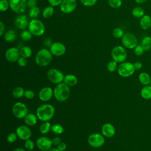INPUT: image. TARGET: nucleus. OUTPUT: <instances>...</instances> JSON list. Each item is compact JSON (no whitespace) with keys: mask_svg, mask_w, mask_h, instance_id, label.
Segmentation results:
<instances>
[{"mask_svg":"<svg viewBox=\"0 0 151 151\" xmlns=\"http://www.w3.org/2000/svg\"><path fill=\"white\" fill-rule=\"evenodd\" d=\"M63 0H48L49 4L52 6H60Z\"/></svg>","mask_w":151,"mask_h":151,"instance_id":"46","label":"nucleus"},{"mask_svg":"<svg viewBox=\"0 0 151 151\" xmlns=\"http://www.w3.org/2000/svg\"><path fill=\"white\" fill-rule=\"evenodd\" d=\"M52 142L53 145L57 146L61 142V140L60 137H54V138L52 139Z\"/></svg>","mask_w":151,"mask_h":151,"instance_id":"49","label":"nucleus"},{"mask_svg":"<svg viewBox=\"0 0 151 151\" xmlns=\"http://www.w3.org/2000/svg\"><path fill=\"white\" fill-rule=\"evenodd\" d=\"M78 82L77 78L73 74H67L64 76L63 83L67 85L68 87H73L77 84Z\"/></svg>","mask_w":151,"mask_h":151,"instance_id":"21","label":"nucleus"},{"mask_svg":"<svg viewBox=\"0 0 151 151\" xmlns=\"http://www.w3.org/2000/svg\"><path fill=\"white\" fill-rule=\"evenodd\" d=\"M115 127L110 123H105L101 127V133L106 137H111L115 134Z\"/></svg>","mask_w":151,"mask_h":151,"instance_id":"19","label":"nucleus"},{"mask_svg":"<svg viewBox=\"0 0 151 151\" xmlns=\"http://www.w3.org/2000/svg\"><path fill=\"white\" fill-rule=\"evenodd\" d=\"M55 109L50 104H42L37 109L36 115L38 119L42 122H48L54 116Z\"/></svg>","mask_w":151,"mask_h":151,"instance_id":"1","label":"nucleus"},{"mask_svg":"<svg viewBox=\"0 0 151 151\" xmlns=\"http://www.w3.org/2000/svg\"><path fill=\"white\" fill-rule=\"evenodd\" d=\"M32 34L31 33V32L29 30H24L21 33V38L25 41H28L31 40L32 37Z\"/></svg>","mask_w":151,"mask_h":151,"instance_id":"34","label":"nucleus"},{"mask_svg":"<svg viewBox=\"0 0 151 151\" xmlns=\"http://www.w3.org/2000/svg\"><path fill=\"white\" fill-rule=\"evenodd\" d=\"M24 96L27 99H32L35 97V93L31 90H27L25 91Z\"/></svg>","mask_w":151,"mask_h":151,"instance_id":"43","label":"nucleus"},{"mask_svg":"<svg viewBox=\"0 0 151 151\" xmlns=\"http://www.w3.org/2000/svg\"><path fill=\"white\" fill-rule=\"evenodd\" d=\"M5 25L4 24V23L1 21L0 22V36H2L5 33Z\"/></svg>","mask_w":151,"mask_h":151,"instance_id":"50","label":"nucleus"},{"mask_svg":"<svg viewBox=\"0 0 151 151\" xmlns=\"http://www.w3.org/2000/svg\"><path fill=\"white\" fill-rule=\"evenodd\" d=\"M17 38V34L14 30L9 29L4 34V40L8 42L14 41Z\"/></svg>","mask_w":151,"mask_h":151,"instance_id":"25","label":"nucleus"},{"mask_svg":"<svg viewBox=\"0 0 151 151\" xmlns=\"http://www.w3.org/2000/svg\"><path fill=\"white\" fill-rule=\"evenodd\" d=\"M133 66L135 70H140L142 68V63L140 61H136L133 63Z\"/></svg>","mask_w":151,"mask_h":151,"instance_id":"48","label":"nucleus"},{"mask_svg":"<svg viewBox=\"0 0 151 151\" xmlns=\"http://www.w3.org/2000/svg\"><path fill=\"white\" fill-rule=\"evenodd\" d=\"M9 8V1L1 0L0 1V11L1 12H5Z\"/></svg>","mask_w":151,"mask_h":151,"instance_id":"38","label":"nucleus"},{"mask_svg":"<svg viewBox=\"0 0 151 151\" xmlns=\"http://www.w3.org/2000/svg\"><path fill=\"white\" fill-rule=\"evenodd\" d=\"M139 82L143 86L150 85L151 77L146 72H142L139 75Z\"/></svg>","mask_w":151,"mask_h":151,"instance_id":"23","label":"nucleus"},{"mask_svg":"<svg viewBox=\"0 0 151 151\" xmlns=\"http://www.w3.org/2000/svg\"><path fill=\"white\" fill-rule=\"evenodd\" d=\"M16 133L19 139L22 140H27L31 136V131L28 126L21 125L17 127Z\"/></svg>","mask_w":151,"mask_h":151,"instance_id":"16","label":"nucleus"},{"mask_svg":"<svg viewBox=\"0 0 151 151\" xmlns=\"http://www.w3.org/2000/svg\"><path fill=\"white\" fill-rule=\"evenodd\" d=\"M24 146H25V147L27 150H32L34 148L35 144H34V142L32 140L29 139L25 140V143H24Z\"/></svg>","mask_w":151,"mask_h":151,"instance_id":"41","label":"nucleus"},{"mask_svg":"<svg viewBox=\"0 0 151 151\" xmlns=\"http://www.w3.org/2000/svg\"><path fill=\"white\" fill-rule=\"evenodd\" d=\"M20 56V51L18 48L16 47H11L8 48L5 53V58L8 61L11 63L17 61Z\"/></svg>","mask_w":151,"mask_h":151,"instance_id":"15","label":"nucleus"},{"mask_svg":"<svg viewBox=\"0 0 151 151\" xmlns=\"http://www.w3.org/2000/svg\"><path fill=\"white\" fill-rule=\"evenodd\" d=\"M134 1L139 4H144L145 2H146L147 1V0H134Z\"/></svg>","mask_w":151,"mask_h":151,"instance_id":"52","label":"nucleus"},{"mask_svg":"<svg viewBox=\"0 0 151 151\" xmlns=\"http://www.w3.org/2000/svg\"><path fill=\"white\" fill-rule=\"evenodd\" d=\"M97 0H80L81 3L85 6L91 7L94 6L97 3Z\"/></svg>","mask_w":151,"mask_h":151,"instance_id":"39","label":"nucleus"},{"mask_svg":"<svg viewBox=\"0 0 151 151\" xmlns=\"http://www.w3.org/2000/svg\"><path fill=\"white\" fill-rule=\"evenodd\" d=\"M51 130L55 134H60L63 133L64 128L60 124H54L51 126Z\"/></svg>","mask_w":151,"mask_h":151,"instance_id":"33","label":"nucleus"},{"mask_svg":"<svg viewBox=\"0 0 151 151\" xmlns=\"http://www.w3.org/2000/svg\"><path fill=\"white\" fill-rule=\"evenodd\" d=\"M145 12L144 9L141 6H136L132 11V15L136 18H141L144 16Z\"/></svg>","mask_w":151,"mask_h":151,"instance_id":"26","label":"nucleus"},{"mask_svg":"<svg viewBox=\"0 0 151 151\" xmlns=\"http://www.w3.org/2000/svg\"><path fill=\"white\" fill-rule=\"evenodd\" d=\"M52 55L50 50L42 48L35 55V63L40 67H46L52 61Z\"/></svg>","mask_w":151,"mask_h":151,"instance_id":"2","label":"nucleus"},{"mask_svg":"<svg viewBox=\"0 0 151 151\" xmlns=\"http://www.w3.org/2000/svg\"><path fill=\"white\" fill-rule=\"evenodd\" d=\"M141 45L145 51L150 50L151 49V37L149 36L145 37L142 40Z\"/></svg>","mask_w":151,"mask_h":151,"instance_id":"28","label":"nucleus"},{"mask_svg":"<svg viewBox=\"0 0 151 151\" xmlns=\"http://www.w3.org/2000/svg\"><path fill=\"white\" fill-rule=\"evenodd\" d=\"M17 137H18L16 133H11L8 135V136L6 137V140L8 143H12L15 142L17 140Z\"/></svg>","mask_w":151,"mask_h":151,"instance_id":"42","label":"nucleus"},{"mask_svg":"<svg viewBox=\"0 0 151 151\" xmlns=\"http://www.w3.org/2000/svg\"><path fill=\"white\" fill-rule=\"evenodd\" d=\"M20 54L21 57H25L26 58H29L32 53V49L28 46H23L22 47L20 50Z\"/></svg>","mask_w":151,"mask_h":151,"instance_id":"27","label":"nucleus"},{"mask_svg":"<svg viewBox=\"0 0 151 151\" xmlns=\"http://www.w3.org/2000/svg\"><path fill=\"white\" fill-rule=\"evenodd\" d=\"M17 63H18V65H19L20 67H25V66L27 65L28 61H27V59L26 58L21 56L19 57V58L18 59V60L17 61Z\"/></svg>","mask_w":151,"mask_h":151,"instance_id":"44","label":"nucleus"},{"mask_svg":"<svg viewBox=\"0 0 151 151\" xmlns=\"http://www.w3.org/2000/svg\"><path fill=\"white\" fill-rule=\"evenodd\" d=\"M135 69L133 63L124 61L119 64L117 68V72L119 76L123 77H128L133 74Z\"/></svg>","mask_w":151,"mask_h":151,"instance_id":"6","label":"nucleus"},{"mask_svg":"<svg viewBox=\"0 0 151 151\" xmlns=\"http://www.w3.org/2000/svg\"><path fill=\"white\" fill-rule=\"evenodd\" d=\"M52 140L46 136H41L37 139L36 145L37 147L42 151H48L52 148Z\"/></svg>","mask_w":151,"mask_h":151,"instance_id":"13","label":"nucleus"},{"mask_svg":"<svg viewBox=\"0 0 151 151\" xmlns=\"http://www.w3.org/2000/svg\"><path fill=\"white\" fill-rule=\"evenodd\" d=\"M140 96L145 100H149L151 99V86L147 85L140 90Z\"/></svg>","mask_w":151,"mask_h":151,"instance_id":"24","label":"nucleus"},{"mask_svg":"<svg viewBox=\"0 0 151 151\" xmlns=\"http://www.w3.org/2000/svg\"><path fill=\"white\" fill-rule=\"evenodd\" d=\"M76 0H63L60 5L61 11L64 14H70L73 12L76 9Z\"/></svg>","mask_w":151,"mask_h":151,"instance_id":"12","label":"nucleus"},{"mask_svg":"<svg viewBox=\"0 0 151 151\" xmlns=\"http://www.w3.org/2000/svg\"><path fill=\"white\" fill-rule=\"evenodd\" d=\"M150 85L151 86V80H150Z\"/></svg>","mask_w":151,"mask_h":151,"instance_id":"55","label":"nucleus"},{"mask_svg":"<svg viewBox=\"0 0 151 151\" xmlns=\"http://www.w3.org/2000/svg\"><path fill=\"white\" fill-rule=\"evenodd\" d=\"M112 59L117 63H122L125 61L127 57V52L123 46L117 45L113 47L111 51Z\"/></svg>","mask_w":151,"mask_h":151,"instance_id":"5","label":"nucleus"},{"mask_svg":"<svg viewBox=\"0 0 151 151\" xmlns=\"http://www.w3.org/2000/svg\"><path fill=\"white\" fill-rule=\"evenodd\" d=\"M50 51L52 54L56 57H60L63 55L66 51V47L65 45L61 42H52L50 47Z\"/></svg>","mask_w":151,"mask_h":151,"instance_id":"14","label":"nucleus"},{"mask_svg":"<svg viewBox=\"0 0 151 151\" xmlns=\"http://www.w3.org/2000/svg\"><path fill=\"white\" fill-rule=\"evenodd\" d=\"M28 28L31 33L36 37L42 35L45 31V27L44 23L38 19H31L29 21Z\"/></svg>","mask_w":151,"mask_h":151,"instance_id":"4","label":"nucleus"},{"mask_svg":"<svg viewBox=\"0 0 151 151\" xmlns=\"http://www.w3.org/2000/svg\"><path fill=\"white\" fill-rule=\"evenodd\" d=\"M27 7V0H9V8L16 14L24 13Z\"/></svg>","mask_w":151,"mask_h":151,"instance_id":"8","label":"nucleus"},{"mask_svg":"<svg viewBox=\"0 0 151 151\" xmlns=\"http://www.w3.org/2000/svg\"><path fill=\"white\" fill-rule=\"evenodd\" d=\"M54 12V6H52L51 5L48 6L43 9L42 12V15L44 18L48 19L51 18L53 15Z\"/></svg>","mask_w":151,"mask_h":151,"instance_id":"29","label":"nucleus"},{"mask_svg":"<svg viewBox=\"0 0 151 151\" xmlns=\"http://www.w3.org/2000/svg\"><path fill=\"white\" fill-rule=\"evenodd\" d=\"M24 119L25 123L28 126H33L35 125L38 119L37 115L32 113H28Z\"/></svg>","mask_w":151,"mask_h":151,"instance_id":"22","label":"nucleus"},{"mask_svg":"<svg viewBox=\"0 0 151 151\" xmlns=\"http://www.w3.org/2000/svg\"><path fill=\"white\" fill-rule=\"evenodd\" d=\"M13 151H25V150L22 147H17V148L15 149Z\"/></svg>","mask_w":151,"mask_h":151,"instance_id":"53","label":"nucleus"},{"mask_svg":"<svg viewBox=\"0 0 151 151\" xmlns=\"http://www.w3.org/2000/svg\"><path fill=\"white\" fill-rule=\"evenodd\" d=\"M54 96V91L49 87H43L40 90L38 93V97L40 100L42 101H49Z\"/></svg>","mask_w":151,"mask_h":151,"instance_id":"18","label":"nucleus"},{"mask_svg":"<svg viewBox=\"0 0 151 151\" xmlns=\"http://www.w3.org/2000/svg\"><path fill=\"white\" fill-rule=\"evenodd\" d=\"M109 5L110 7L117 9L122 5V0H108Z\"/></svg>","mask_w":151,"mask_h":151,"instance_id":"37","label":"nucleus"},{"mask_svg":"<svg viewBox=\"0 0 151 151\" xmlns=\"http://www.w3.org/2000/svg\"><path fill=\"white\" fill-rule=\"evenodd\" d=\"M8 1H9V0H8Z\"/></svg>","mask_w":151,"mask_h":151,"instance_id":"56","label":"nucleus"},{"mask_svg":"<svg viewBox=\"0 0 151 151\" xmlns=\"http://www.w3.org/2000/svg\"><path fill=\"white\" fill-rule=\"evenodd\" d=\"M37 5V0H27V7L29 9L36 7Z\"/></svg>","mask_w":151,"mask_h":151,"instance_id":"45","label":"nucleus"},{"mask_svg":"<svg viewBox=\"0 0 151 151\" xmlns=\"http://www.w3.org/2000/svg\"><path fill=\"white\" fill-rule=\"evenodd\" d=\"M50 130H51V125L48 121L44 122L40 126V131L42 134H47Z\"/></svg>","mask_w":151,"mask_h":151,"instance_id":"31","label":"nucleus"},{"mask_svg":"<svg viewBox=\"0 0 151 151\" xmlns=\"http://www.w3.org/2000/svg\"><path fill=\"white\" fill-rule=\"evenodd\" d=\"M118 65H117V63L115 61L113 60L110 61L107 65V69L109 71L112 73V72H114L116 70H117L118 68Z\"/></svg>","mask_w":151,"mask_h":151,"instance_id":"36","label":"nucleus"},{"mask_svg":"<svg viewBox=\"0 0 151 151\" xmlns=\"http://www.w3.org/2000/svg\"><path fill=\"white\" fill-rule=\"evenodd\" d=\"M29 23V21L27 16L22 14L18 15L14 20V25L20 29H25L28 27Z\"/></svg>","mask_w":151,"mask_h":151,"instance_id":"17","label":"nucleus"},{"mask_svg":"<svg viewBox=\"0 0 151 151\" xmlns=\"http://www.w3.org/2000/svg\"><path fill=\"white\" fill-rule=\"evenodd\" d=\"M123 46L127 49H134L137 45V39L132 33L126 32L121 38Z\"/></svg>","mask_w":151,"mask_h":151,"instance_id":"7","label":"nucleus"},{"mask_svg":"<svg viewBox=\"0 0 151 151\" xmlns=\"http://www.w3.org/2000/svg\"><path fill=\"white\" fill-rule=\"evenodd\" d=\"M53 91L55 99L60 102L66 101L70 95V87L64 83L57 84Z\"/></svg>","mask_w":151,"mask_h":151,"instance_id":"3","label":"nucleus"},{"mask_svg":"<svg viewBox=\"0 0 151 151\" xmlns=\"http://www.w3.org/2000/svg\"><path fill=\"white\" fill-rule=\"evenodd\" d=\"M144 49L143 48L141 44H137L134 48V53L137 56H141L144 53Z\"/></svg>","mask_w":151,"mask_h":151,"instance_id":"40","label":"nucleus"},{"mask_svg":"<svg viewBox=\"0 0 151 151\" xmlns=\"http://www.w3.org/2000/svg\"><path fill=\"white\" fill-rule=\"evenodd\" d=\"M89 145L94 148H99L103 146L105 142L104 136L98 133L90 134L87 139Z\"/></svg>","mask_w":151,"mask_h":151,"instance_id":"11","label":"nucleus"},{"mask_svg":"<svg viewBox=\"0 0 151 151\" xmlns=\"http://www.w3.org/2000/svg\"><path fill=\"white\" fill-rule=\"evenodd\" d=\"M25 91V90H24V89L21 87H16L13 89L12 94L15 98L19 99L24 96Z\"/></svg>","mask_w":151,"mask_h":151,"instance_id":"30","label":"nucleus"},{"mask_svg":"<svg viewBox=\"0 0 151 151\" xmlns=\"http://www.w3.org/2000/svg\"><path fill=\"white\" fill-rule=\"evenodd\" d=\"M44 45L45 47H50L51 45H52V41L50 38H46L44 41Z\"/></svg>","mask_w":151,"mask_h":151,"instance_id":"51","label":"nucleus"},{"mask_svg":"<svg viewBox=\"0 0 151 151\" xmlns=\"http://www.w3.org/2000/svg\"><path fill=\"white\" fill-rule=\"evenodd\" d=\"M12 112L16 118L24 119L28 114V108L23 103L17 102L12 106Z\"/></svg>","mask_w":151,"mask_h":151,"instance_id":"9","label":"nucleus"},{"mask_svg":"<svg viewBox=\"0 0 151 151\" xmlns=\"http://www.w3.org/2000/svg\"><path fill=\"white\" fill-rule=\"evenodd\" d=\"M40 9L37 6L30 9L28 12V16L32 19H37V18L40 15Z\"/></svg>","mask_w":151,"mask_h":151,"instance_id":"32","label":"nucleus"},{"mask_svg":"<svg viewBox=\"0 0 151 151\" xmlns=\"http://www.w3.org/2000/svg\"><path fill=\"white\" fill-rule=\"evenodd\" d=\"M47 76L50 81L56 84L61 83L64 78V76L63 73L60 70L57 68L50 69L47 71Z\"/></svg>","mask_w":151,"mask_h":151,"instance_id":"10","label":"nucleus"},{"mask_svg":"<svg viewBox=\"0 0 151 151\" xmlns=\"http://www.w3.org/2000/svg\"><path fill=\"white\" fill-rule=\"evenodd\" d=\"M124 34V31L119 27L114 28L113 31V35L116 38H122Z\"/></svg>","mask_w":151,"mask_h":151,"instance_id":"35","label":"nucleus"},{"mask_svg":"<svg viewBox=\"0 0 151 151\" xmlns=\"http://www.w3.org/2000/svg\"><path fill=\"white\" fill-rule=\"evenodd\" d=\"M48 151H59V150L57 149V148H51Z\"/></svg>","mask_w":151,"mask_h":151,"instance_id":"54","label":"nucleus"},{"mask_svg":"<svg viewBox=\"0 0 151 151\" xmlns=\"http://www.w3.org/2000/svg\"><path fill=\"white\" fill-rule=\"evenodd\" d=\"M67 145L64 142H61L57 146V148L59 151H64L66 149Z\"/></svg>","mask_w":151,"mask_h":151,"instance_id":"47","label":"nucleus"},{"mask_svg":"<svg viewBox=\"0 0 151 151\" xmlns=\"http://www.w3.org/2000/svg\"><path fill=\"white\" fill-rule=\"evenodd\" d=\"M140 28L143 30H148L151 27V17L149 15L143 16L139 21Z\"/></svg>","mask_w":151,"mask_h":151,"instance_id":"20","label":"nucleus"}]
</instances>
